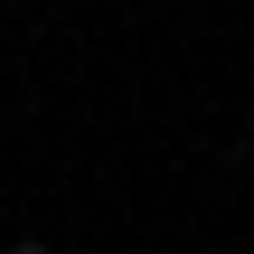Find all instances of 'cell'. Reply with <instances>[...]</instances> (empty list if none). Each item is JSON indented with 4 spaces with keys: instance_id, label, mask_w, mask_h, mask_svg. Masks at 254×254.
<instances>
[{
    "instance_id": "1",
    "label": "cell",
    "mask_w": 254,
    "mask_h": 254,
    "mask_svg": "<svg viewBox=\"0 0 254 254\" xmlns=\"http://www.w3.org/2000/svg\"><path fill=\"white\" fill-rule=\"evenodd\" d=\"M9 254H47V236H19V245H9Z\"/></svg>"
}]
</instances>
